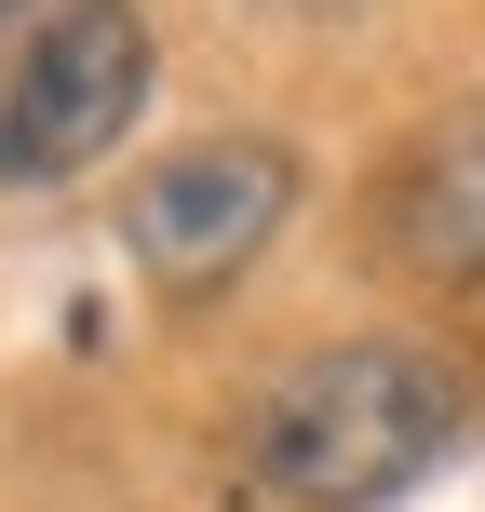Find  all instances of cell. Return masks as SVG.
Segmentation results:
<instances>
[{
	"instance_id": "1",
	"label": "cell",
	"mask_w": 485,
	"mask_h": 512,
	"mask_svg": "<svg viewBox=\"0 0 485 512\" xmlns=\"http://www.w3.org/2000/svg\"><path fill=\"white\" fill-rule=\"evenodd\" d=\"M445 432H459L445 364L405 351V337H351V351H310L297 378L256 405L243 459H256V486L297 499V512H391L445 459Z\"/></svg>"
},
{
	"instance_id": "2",
	"label": "cell",
	"mask_w": 485,
	"mask_h": 512,
	"mask_svg": "<svg viewBox=\"0 0 485 512\" xmlns=\"http://www.w3.org/2000/svg\"><path fill=\"white\" fill-rule=\"evenodd\" d=\"M149 14L135 0H0V189H68L149 108Z\"/></svg>"
},
{
	"instance_id": "3",
	"label": "cell",
	"mask_w": 485,
	"mask_h": 512,
	"mask_svg": "<svg viewBox=\"0 0 485 512\" xmlns=\"http://www.w3.org/2000/svg\"><path fill=\"white\" fill-rule=\"evenodd\" d=\"M283 203H297V162L270 135H203V149H162L122 189V243L162 297H216V283H243L270 256Z\"/></svg>"
},
{
	"instance_id": "4",
	"label": "cell",
	"mask_w": 485,
	"mask_h": 512,
	"mask_svg": "<svg viewBox=\"0 0 485 512\" xmlns=\"http://www.w3.org/2000/svg\"><path fill=\"white\" fill-rule=\"evenodd\" d=\"M378 256H391L405 283H459V297H485V108L432 122L405 162H391V189H378Z\"/></svg>"
},
{
	"instance_id": "5",
	"label": "cell",
	"mask_w": 485,
	"mask_h": 512,
	"mask_svg": "<svg viewBox=\"0 0 485 512\" xmlns=\"http://www.w3.org/2000/svg\"><path fill=\"white\" fill-rule=\"evenodd\" d=\"M297 14H337V0H297Z\"/></svg>"
}]
</instances>
